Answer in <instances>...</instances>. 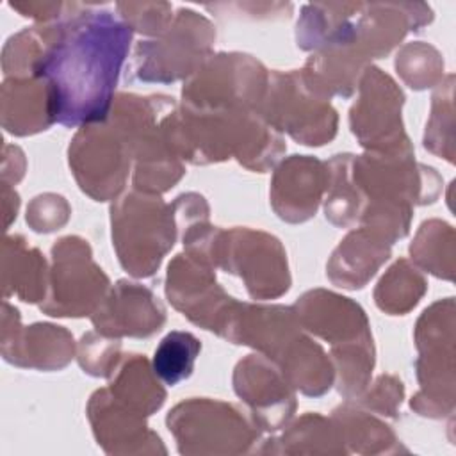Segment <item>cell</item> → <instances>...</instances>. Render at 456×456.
<instances>
[{
  "label": "cell",
  "mask_w": 456,
  "mask_h": 456,
  "mask_svg": "<svg viewBox=\"0 0 456 456\" xmlns=\"http://www.w3.org/2000/svg\"><path fill=\"white\" fill-rule=\"evenodd\" d=\"M132 41V28L109 11L73 4L52 23L32 77L45 80L53 123L91 126L112 112L114 91Z\"/></svg>",
  "instance_id": "cell-1"
},
{
  "label": "cell",
  "mask_w": 456,
  "mask_h": 456,
  "mask_svg": "<svg viewBox=\"0 0 456 456\" xmlns=\"http://www.w3.org/2000/svg\"><path fill=\"white\" fill-rule=\"evenodd\" d=\"M173 207L159 196L126 194L112 207V239L121 265L134 276H151L173 248Z\"/></svg>",
  "instance_id": "cell-2"
},
{
  "label": "cell",
  "mask_w": 456,
  "mask_h": 456,
  "mask_svg": "<svg viewBox=\"0 0 456 456\" xmlns=\"http://www.w3.org/2000/svg\"><path fill=\"white\" fill-rule=\"evenodd\" d=\"M328 100L303 71L273 73L258 114L274 130H285L303 144L321 146L337 132V112Z\"/></svg>",
  "instance_id": "cell-3"
},
{
  "label": "cell",
  "mask_w": 456,
  "mask_h": 456,
  "mask_svg": "<svg viewBox=\"0 0 456 456\" xmlns=\"http://www.w3.org/2000/svg\"><path fill=\"white\" fill-rule=\"evenodd\" d=\"M267 82L264 66L249 55H208L183 86V107L196 110H258Z\"/></svg>",
  "instance_id": "cell-4"
},
{
  "label": "cell",
  "mask_w": 456,
  "mask_h": 456,
  "mask_svg": "<svg viewBox=\"0 0 456 456\" xmlns=\"http://www.w3.org/2000/svg\"><path fill=\"white\" fill-rule=\"evenodd\" d=\"M214 37L216 32L203 16L180 9L159 39L137 45L132 77L144 82H173L192 75L208 57Z\"/></svg>",
  "instance_id": "cell-5"
},
{
  "label": "cell",
  "mask_w": 456,
  "mask_h": 456,
  "mask_svg": "<svg viewBox=\"0 0 456 456\" xmlns=\"http://www.w3.org/2000/svg\"><path fill=\"white\" fill-rule=\"evenodd\" d=\"M52 292L41 310L59 317L94 314L109 289V280L93 262L89 246L78 237H64L52 248Z\"/></svg>",
  "instance_id": "cell-6"
},
{
  "label": "cell",
  "mask_w": 456,
  "mask_h": 456,
  "mask_svg": "<svg viewBox=\"0 0 456 456\" xmlns=\"http://www.w3.org/2000/svg\"><path fill=\"white\" fill-rule=\"evenodd\" d=\"M130 159V148L114 123L84 126L69 146V166L80 189L96 201L110 200L123 189Z\"/></svg>",
  "instance_id": "cell-7"
},
{
  "label": "cell",
  "mask_w": 456,
  "mask_h": 456,
  "mask_svg": "<svg viewBox=\"0 0 456 456\" xmlns=\"http://www.w3.org/2000/svg\"><path fill=\"white\" fill-rule=\"evenodd\" d=\"M404 94L378 68L360 75V98L351 109V130L372 151H390L410 144L401 125Z\"/></svg>",
  "instance_id": "cell-8"
},
{
  "label": "cell",
  "mask_w": 456,
  "mask_h": 456,
  "mask_svg": "<svg viewBox=\"0 0 456 456\" xmlns=\"http://www.w3.org/2000/svg\"><path fill=\"white\" fill-rule=\"evenodd\" d=\"M280 369L251 354L235 369V392L251 406L262 429H280L294 411V394Z\"/></svg>",
  "instance_id": "cell-9"
},
{
  "label": "cell",
  "mask_w": 456,
  "mask_h": 456,
  "mask_svg": "<svg viewBox=\"0 0 456 456\" xmlns=\"http://www.w3.org/2000/svg\"><path fill=\"white\" fill-rule=\"evenodd\" d=\"M164 321V308L153 292L128 281H118L93 314L98 333L107 337H148L159 331Z\"/></svg>",
  "instance_id": "cell-10"
},
{
  "label": "cell",
  "mask_w": 456,
  "mask_h": 456,
  "mask_svg": "<svg viewBox=\"0 0 456 456\" xmlns=\"http://www.w3.org/2000/svg\"><path fill=\"white\" fill-rule=\"evenodd\" d=\"M328 183V166L306 155H294L285 160L274 175L271 189L273 207L285 221H306L315 214L321 194Z\"/></svg>",
  "instance_id": "cell-11"
},
{
  "label": "cell",
  "mask_w": 456,
  "mask_h": 456,
  "mask_svg": "<svg viewBox=\"0 0 456 456\" xmlns=\"http://www.w3.org/2000/svg\"><path fill=\"white\" fill-rule=\"evenodd\" d=\"M53 123L45 80L11 77L2 86V125L14 135L46 130Z\"/></svg>",
  "instance_id": "cell-12"
},
{
  "label": "cell",
  "mask_w": 456,
  "mask_h": 456,
  "mask_svg": "<svg viewBox=\"0 0 456 456\" xmlns=\"http://www.w3.org/2000/svg\"><path fill=\"white\" fill-rule=\"evenodd\" d=\"M2 354L20 367L61 369L73 356V337L61 326L34 324L16 330L12 342H2Z\"/></svg>",
  "instance_id": "cell-13"
},
{
  "label": "cell",
  "mask_w": 456,
  "mask_h": 456,
  "mask_svg": "<svg viewBox=\"0 0 456 456\" xmlns=\"http://www.w3.org/2000/svg\"><path fill=\"white\" fill-rule=\"evenodd\" d=\"M388 255L390 242L363 226L351 232L333 253L328 265L330 278L340 287L360 289L374 276Z\"/></svg>",
  "instance_id": "cell-14"
},
{
  "label": "cell",
  "mask_w": 456,
  "mask_h": 456,
  "mask_svg": "<svg viewBox=\"0 0 456 456\" xmlns=\"http://www.w3.org/2000/svg\"><path fill=\"white\" fill-rule=\"evenodd\" d=\"M4 246L12 251V256L4 249V290L16 294L21 301H41L46 289L45 258L34 248H27L18 235L5 237Z\"/></svg>",
  "instance_id": "cell-15"
},
{
  "label": "cell",
  "mask_w": 456,
  "mask_h": 456,
  "mask_svg": "<svg viewBox=\"0 0 456 456\" xmlns=\"http://www.w3.org/2000/svg\"><path fill=\"white\" fill-rule=\"evenodd\" d=\"M107 390L121 404L141 415H151L166 399L164 388L153 378L146 358L141 354H130L121 363Z\"/></svg>",
  "instance_id": "cell-16"
},
{
  "label": "cell",
  "mask_w": 456,
  "mask_h": 456,
  "mask_svg": "<svg viewBox=\"0 0 456 456\" xmlns=\"http://www.w3.org/2000/svg\"><path fill=\"white\" fill-rule=\"evenodd\" d=\"M201 351V342L189 331L167 333L155 349L153 372L166 385L175 387L187 379L192 370L196 358Z\"/></svg>",
  "instance_id": "cell-17"
},
{
  "label": "cell",
  "mask_w": 456,
  "mask_h": 456,
  "mask_svg": "<svg viewBox=\"0 0 456 456\" xmlns=\"http://www.w3.org/2000/svg\"><path fill=\"white\" fill-rule=\"evenodd\" d=\"M424 289L426 283L422 276L411 269L406 260H399L379 281L376 289V303L381 310H387L392 315L406 314L419 303Z\"/></svg>",
  "instance_id": "cell-18"
},
{
  "label": "cell",
  "mask_w": 456,
  "mask_h": 456,
  "mask_svg": "<svg viewBox=\"0 0 456 456\" xmlns=\"http://www.w3.org/2000/svg\"><path fill=\"white\" fill-rule=\"evenodd\" d=\"M48 200H50V194L37 196L34 200V203L30 205V210H27V223H30L32 230H36V232H52L66 223L64 219H59L57 216H52V214H46L45 217L39 216V212H43V207H52L53 212H59V207L66 205L64 198L55 196V194H52V201H48ZM46 212H50V208H46Z\"/></svg>",
  "instance_id": "cell-19"
}]
</instances>
